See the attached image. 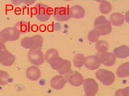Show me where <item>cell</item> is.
Wrapping results in <instances>:
<instances>
[{
    "label": "cell",
    "mask_w": 129,
    "mask_h": 96,
    "mask_svg": "<svg viewBox=\"0 0 129 96\" xmlns=\"http://www.w3.org/2000/svg\"><path fill=\"white\" fill-rule=\"evenodd\" d=\"M9 80V74L3 70H0V86H5Z\"/></svg>",
    "instance_id": "d4e9b609"
},
{
    "label": "cell",
    "mask_w": 129,
    "mask_h": 96,
    "mask_svg": "<svg viewBox=\"0 0 129 96\" xmlns=\"http://www.w3.org/2000/svg\"><path fill=\"white\" fill-rule=\"evenodd\" d=\"M100 65L101 63L99 60V58L97 57V55L87 56L85 58L84 66L90 70H95L97 69H99Z\"/></svg>",
    "instance_id": "7c38bea8"
},
{
    "label": "cell",
    "mask_w": 129,
    "mask_h": 96,
    "mask_svg": "<svg viewBox=\"0 0 129 96\" xmlns=\"http://www.w3.org/2000/svg\"><path fill=\"white\" fill-rule=\"evenodd\" d=\"M15 29H17L18 31L20 34L21 33H26V32H28L29 30V23L27 22H24V21H20L19 22H17L15 26Z\"/></svg>",
    "instance_id": "ffe728a7"
},
{
    "label": "cell",
    "mask_w": 129,
    "mask_h": 96,
    "mask_svg": "<svg viewBox=\"0 0 129 96\" xmlns=\"http://www.w3.org/2000/svg\"><path fill=\"white\" fill-rule=\"evenodd\" d=\"M44 39L40 35H34L31 37H25L21 40V46L25 49H41Z\"/></svg>",
    "instance_id": "3957f363"
},
{
    "label": "cell",
    "mask_w": 129,
    "mask_h": 96,
    "mask_svg": "<svg viewBox=\"0 0 129 96\" xmlns=\"http://www.w3.org/2000/svg\"><path fill=\"white\" fill-rule=\"evenodd\" d=\"M34 10L36 18L40 22L48 21L52 14V10L51 9V7L47 5H44L43 3L37 4L35 6Z\"/></svg>",
    "instance_id": "277c9868"
},
{
    "label": "cell",
    "mask_w": 129,
    "mask_h": 96,
    "mask_svg": "<svg viewBox=\"0 0 129 96\" xmlns=\"http://www.w3.org/2000/svg\"><path fill=\"white\" fill-rule=\"evenodd\" d=\"M97 57L99 58V60L101 64L106 66H112L115 65L116 58L113 53L111 52H104V53H101L97 54Z\"/></svg>",
    "instance_id": "8fae6325"
},
{
    "label": "cell",
    "mask_w": 129,
    "mask_h": 96,
    "mask_svg": "<svg viewBox=\"0 0 129 96\" xmlns=\"http://www.w3.org/2000/svg\"><path fill=\"white\" fill-rule=\"evenodd\" d=\"M27 57L31 64L35 66H40L44 62V55L41 49H32L28 52Z\"/></svg>",
    "instance_id": "9c48e42d"
},
{
    "label": "cell",
    "mask_w": 129,
    "mask_h": 96,
    "mask_svg": "<svg viewBox=\"0 0 129 96\" xmlns=\"http://www.w3.org/2000/svg\"><path fill=\"white\" fill-rule=\"evenodd\" d=\"M116 74L119 78H127L129 76V62H125L120 65L116 71Z\"/></svg>",
    "instance_id": "d6986e66"
},
{
    "label": "cell",
    "mask_w": 129,
    "mask_h": 96,
    "mask_svg": "<svg viewBox=\"0 0 129 96\" xmlns=\"http://www.w3.org/2000/svg\"><path fill=\"white\" fill-rule=\"evenodd\" d=\"M115 96H129V87H125L123 89H119L115 92Z\"/></svg>",
    "instance_id": "484cf974"
},
{
    "label": "cell",
    "mask_w": 129,
    "mask_h": 96,
    "mask_svg": "<svg viewBox=\"0 0 129 96\" xmlns=\"http://www.w3.org/2000/svg\"><path fill=\"white\" fill-rule=\"evenodd\" d=\"M15 61V56L7 50L5 44L0 42V64L4 66H11Z\"/></svg>",
    "instance_id": "52a82bcc"
},
{
    "label": "cell",
    "mask_w": 129,
    "mask_h": 96,
    "mask_svg": "<svg viewBox=\"0 0 129 96\" xmlns=\"http://www.w3.org/2000/svg\"><path fill=\"white\" fill-rule=\"evenodd\" d=\"M112 10V6L110 2L107 1L101 2L99 5V10L103 14H109Z\"/></svg>",
    "instance_id": "44dd1931"
},
{
    "label": "cell",
    "mask_w": 129,
    "mask_h": 96,
    "mask_svg": "<svg viewBox=\"0 0 129 96\" xmlns=\"http://www.w3.org/2000/svg\"><path fill=\"white\" fill-rule=\"evenodd\" d=\"M66 79L62 75H56L51 79L50 85L52 88H53L54 90H61L62 88L66 86Z\"/></svg>",
    "instance_id": "4fadbf2b"
},
{
    "label": "cell",
    "mask_w": 129,
    "mask_h": 96,
    "mask_svg": "<svg viewBox=\"0 0 129 96\" xmlns=\"http://www.w3.org/2000/svg\"><path fill=\"white\" fill-rule=\"evenodd\" d=\"M83 87L86 96H95L99 90V85L93 78H86L83 81Z\"/></svg>",
    "instance_id": "30bf717a"
},
{
    "label": "cell",
    "mask_w": 129,
    "mask_h": 96,
    "mask_svg": "<svg viewBox=\"0 0 129 96\" xmlns=\"http://www.w3.org/2000/svg\"><path fill=\"white\" fill-rule=\"evenodd\" d=\"M94 30L99 32L100 36H103L111 33L112 26L111 22L104 16H99L94 21Z\"/></svg>",
    "instance_id": "7a4b0ae2"
},
{
    "label": "cell",
    "mask_w": 129,
    "mask_h": 96,
    "mask_svg": "<svg viewBox=\"0 0 129 96\" xmlns=\"http://www.w3.org/2000/svg\"><path fill=\"white\" fill-rule=\"evenodd\" d=\"M70 10L71 18H74L78 19L84 18L85 14H86L84 8L79 5H74L70 7Z\"/></svg>",
    "instance_id": "2e32d148"
},
{
    "label": "cell",
    "mask_w": 129,
    "mask_h": 96,
    "mask_svg": "<svg viewBox=\"0 0 129 96\" xmlns=\"http://www.w3.org/2000/svg\"><path fill=\"white\" fill-rule=\"evenodd\" d=\"M95 47L99 54L104 53V52H107L108 50V42L104 41V40H100V41H98L96 42Z\"/></svg>",
    "instance_id": "7402d4cb"
},
{
    "label": "cell",
    "mask_w": 129,
    "mask_h": 96,
    "mask_svg": "<svg viewBox=\"0 0 129 96\" xmlns=\"http://www.w3.org/2000/svg\"><path fill=\"white\" fill-rule=\"evenodd\" d=\"M68 81L73 86H80L83 84L84 78L82 75L79 73H74L69 76Z\"/></svg>",
    "instance_id": "e0dca14e"
},
{
    "label": "cell",
    "mask_w": 129,
    "mask_h": 96,
    "mask_svg": "<svg viewBox=\"0 0 129 96\" xmlns=\"http://www.w3.org/2000/svg\"><path fill=\"white\" fill-rule=\"evenodd\" d=\"M113 54L115 55V58H121V59L127 58L129 56V48L127 46H125V45L116 47L114 49Z\"/></svg>",
    "instance_id": "5bb4252c"
},
{
    "label": "cell",
    "mask_w": 129,
    "mask_h": 96,
    "mask_svg": "<svg viewBox=\"0 0 129 96\" xmlns=\"http://www.w3.org/2000/svg\"><path fill=\"white\" fill-rule=\"evenodd\" d=\"M20 33L15 27H8L0 32V42L16 41L19 38Z\"/></svg>",
    "instance_id": "5b68a950"
},
{
    "label": "cell",
    "mask_w": 129,
    "mask_h": 96,
    "mask_svg": "<svg viewBox=\"0 0 129 96\" xmlns=\"http://www.w3.org/2000/svg\"><path fill=\"white\" fill-rule=\"evenodd\" d=\"M95 76L97 79L105 86H111L115 80V75L113 72L106 69H100L97 70Z\"/></svg>",
    "instance_id": "8992f818"
},
{
    "label": "cell",
    "mask_w": 129,
    "mask_h": 96,
    "mask_svg": "<svg viewBox=\"0 0 129 96\" xmlns=\"http://www.w3.org/2000/svg\"><path fill=\"white\" fill-rule=\"evenodd\" d=\"M53 18L56 21L66 22L71 18L70 10L69 6L56 7L53 11Z\"/></svg>",
    "instance_id": "ba28073f"
},
{
    "label": "cell",
    "mask_w": 129,
    "mask_h": 96,
    "mask_svg": "<svg viewBox=\"0 0 129 96\" xmlns=\"http://www.w3.org/2000/svg\"><path fill=\"white\" fill-rule=\"evenodd\" d=\"M99 37H100V35L99 34V32L95 30L94 29L90 30L88 34V40L90 42H97Z\"/></svg>",
    "instance_id": "cb8c5ba5"
},
{
    "label": "cell",
    "mask_w": 129,
    "mask_h": 96,
    "mask_svg": "<svg viewBox=\"0 0 129 96\" xmlns=\"http://www.w3.org/2000/svg\"><path fill=\"white\" fill-rule=\"evenodd\" d=\"M111 24H112L113 26H122L125 22V18L124 16L119 13V12H115V13H113L111 17H110V21Z\"/></svg>",
    "instance_id": "ac0fdd59"
},
{
    "label": "cell",
    "mask_w": 129,
    "mask_h": 96,
    "mask_svg": "<svg viewBox=\"0 0 129 96\" xmlns=\"http://www.w3.org/2000/svg\"><path fill=\"white\" fill-rule=\"evenodd\" d=\"M40 75H41V72H40V70L38 67L30 66L29 68H27L26 76L31 81H36V80H38L40 78Z\"/></svg>",
    "instance_id": "9a60e30c"
},
{
    "label": "cell",
    "mask_w": 129,
    "mask_h": 96,
    "mask_svg": "<svg viewBox=\"0 0 129 96\" xmlns=\"http://www.w3.org/2000/svg\"><path fill=\"white\" fill-rule=\"evenodd\" d=\"M44 59L49 63L52 69L57 70L58 72L61 70L64 62H66V59H62L60 57L58 51L56 49L48 50L45 56H44Z\"/></svg>",
    "instance_id": "6da1fadb"
},
{
    "label": "cell",
    "mask_w": 129,
    "mask_h": 96,
    "mask_svg": "<svg viewBox=\"0 0 129 96\" xmlns=\"http://www.w3.org/2000/svg\"><path fill=\"white\" fill-rule=\"evenodd\" d=\"M85 58H86V57L82 54H78L77 55H75V57L74 58V64L75 67L79 68L84 66Z\"/></svg>",
    "instance_id": "603a6c76"
}]
</instances>
